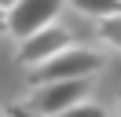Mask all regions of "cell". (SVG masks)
<instances>
[{
  "label": "cell",
  "instance_id": "5b68a950",
  "mask_svg": "<svg viewBox=\"0 0 121 117\" xmlns=\"http://www.w3.org/2000/svg\"><path fill=\"white\" fill-rule=\"evenodd\" d=\"M70 7H73L77 15H84V18H110V15L121 11V0H66Z\"/></svg>",
  "mask_w": 121,
  "mask_h": 117
},
{
  "label": "cell",
  "instance_id": "7a4b0ae2",
  "mask_svg": "<svg viewBox=\"0 0 121 117\" xmlns=\"http://www.w3.org/2000/svg\"><path fill=\"white\" fill-rule=\"evenodd\" d=\"M62 4L66 0H15L8 7V33L15 40H26V37L55 26L62 15Z\"/></svg>",
  "mask_w": 121,
  "mask_h": 117
},
{
  "label": "cell",
  "instance_id": "30bf717a",
  "mask_svg": "<svg viewBox=\"0 0 121 117\" xmlns=\"http://www.w3.org/2000/svg\"><path fill=\"white\" fill-rule=\"evenodd\" d=\"M11 4H15V0H0V7H4V11H8V7H11Z\"/></svg>",
  "mask_w": 121,
  "mask_h": 117
},
{
  "label": "cell",
  "instance_id": "ba28073f",
  "mask_svg": "<svg viewBox=\"0 0 121 117\" xmlns=\"http://www.w3.org/2000/svg\"><path fill=\"white\" fill-rule=\"evenodd\" d=\"M4 113H8V117H44V113H37L33 106H26V102H15V106H8Z\"/></svg>",
  "mask_w": 121,
  "mask_h": 117
},
{
  "label": "cell",
  "instance_id": "52a82bcc",
  "mask_svg": "<svg viewBox=\"0 0 121 117\" xmlns=\"http://www.w3.org/2000/svg\"><path fill=\"white\" fill-rule=\"evenodd\" d=\"M59 117H106V110L99 106V102H92V99H84V102H77V106H70V110H62Z\"/></svg>",
  "mask_w": 121,
  "mask_h": 117
},
{
  "label": "cell",
  "instance_id": "277c9868",
  "mask_svg": "<svg viewBox=\"0 0 121 117\" xmlns=\"http://www.w3.org/2000/svg\"><path fill=\"white\" fill-rule=\"evenodd\" d=\"M62 48H70V33L55 22V26L40 29V33L26 37V40H18V62L26 66V70H33V66L48 62L52 55H59Z\"/></svg>",
  "mask_w": 121,
  "mask_h": 117
},
{
  "label": "cell",
  "instance_id": "9c48e42d",
  "mask_svg": "<svg viewBox=\"0 0 121 117\" xmlns=\"http://www.w3.org/2000/svg\"><path fill=\"white\" fill-rule=\"evenodd\" d=\"M0 33H8V11L0 7Z\"/></svg>",
  "mask_w": 121,
  "mask_h": 117
},
{
  "label": "cell",
  "instance_id": "8fae6325",
  "mask_svg": "<svg viewBox=\"0 0 121 117\" xmlns=\"http://www.w3.org/2000/svg\"><path fill=\"white\" fill-rule=\"evenodd\" d=\"M117 113H121V95H117Z\"/></svg>",
  "mask_w": 121,
  "mask_h": 117
},
{
  "label": "cell",
  "instance_id": "7c38bea8",
  "mask_svg": "<svg viewBox=\"0 0 121 117\" xmlns=\"http://www.w3.org/2000/svg\"><path fill=\"white\" fill-rule=\"evenodd\" d=\"M0 117H8V113H0Z\"/></svg>",
  "mask_w": 121,
  "mask_h": 117
},
{
  "label": "cell",
  "instance_id": "6da1fadb",
  "mask_svg": "<svg viewBox=\"0 0 121 117\" xmlns=\"http://www.w3.org/2000/svg\"><path fill=\"white\" fill-rule=\"evenodd\" d=\"M103 70V55L92 48H62L59 55H52L48 62L30 70V84H55V80H92V73Z\"/></svg>",
  "mask_w": 121,
  "mask_h": 117
},
{
  "label": "cell",
  "instance_id": "3957f363",
  "mask_svg": "<svg viewBox=\"0 0 121 117\" xmlns=\"http://www.w3.org/2000/svg\"><path fill=\"white\" fill-rule=\"evenodd\" d=\"M84 99H88V80H55V84H37L26 106H33L44 117H59L62 110L77 106Z\"/></svg>",
  "mask_w": 121,
  "mask_h": 117
},
{
  "label": "cell",
  "instance_id": "8992f818",
  "mask_svg": "<svg viewBox=\"0 0 121 117\" xmlns=\"http://www.w3.org/2000/svg\"><path fill=\"white\" fill-rule=\"evenodd\" d=\"M99 40L106 44V48H114V51H121V11L117 15H110V18H99Z\"/></svg>",
  "mask_w": 121,
  "mask_h": 117
}]
</instances>
